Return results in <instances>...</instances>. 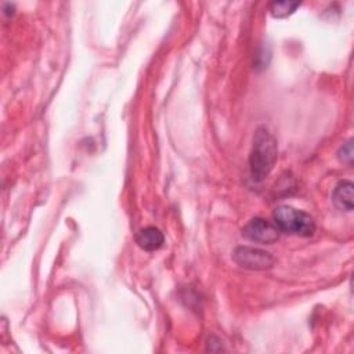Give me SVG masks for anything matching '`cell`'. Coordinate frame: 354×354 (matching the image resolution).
Instances as JSON below:
<instances>
[{"instance_id": "6da1fadb", "label": "cell", "mask_w": 354, "mask_h": 354, "mask_svg": "<svg viewBox=\"0 0 354 354\" xmlns=\"http://www.w3.org/2000/svg\"><path fill=\"white\" fill-rule=\"evenodd\" d=\"M277 140L266 127H259L253 137V147L249 156L250 173L254 180L261 181L272 170L277 162Z\"/></svg>"}, {"instance_id": "7a4b0ae2", "label": "cell", "mask_w": 354, "mask_h": 354, "mask_svg": "<svg viewBox=\"0 0 354 354\" xmlns=\"http://www.w3.org/2000/svg\"><path fill=\"white\" fill-rule=\"evenodd\" d=\"M272 220L279 232L297 236H311L315 232V223L313 217L306 212L288 205L275 207Z\"/></svg>"}, {"instance_id": "3957f363", "label": "cell", "mask_w": 354, "mask_h": 354, "mask_svg": "<svg viewBox=\"0 0 354 354\" xmlns=\"http://www.w3.org/2000/svg\"><path fill=\"white\" fill-rule=\"evenodd\" d=\"M232 257L236 264L253 271L268 270L274 264V257L271 256L270 252L259 248H252V246L236 248L234 250Z\"/></svg>"}, {"instance_id": "277c9868", "label": "cell", "mask_w": 354, "mask_h": 354, "mask_svg": "<svg viewBox=\"0 0 354 354\" xmlns=\"http://www.w3.org/2000/svg\"><path fill=\"white\" fill-rule=\"evenodd\" d=\"M243 235L257 243H274L279 238V230L272 221H268L261 217L252 218L242 230Z\"/></svg>"}, {"instance_id": "5b68a950", "label": "cell", "mask_w": 354, "mask_h": 354, "mask_svg": "<svg viewBox=\"0 0 354 354\" xmlns=\"http://www.w3.org/2000/svg\"><path fill=\"white\" fill-rule=\"evenodd\" d=\"M136 242L141 249L147 252H153L162 248L165 242V236L160 232V230H158L156 227H145L140 230L138 234L136 235Z\"/></svg>"}, {"instance_id": "8992f818", "label": "cell", "mask_w": 354, "mask_h": 354, "mask_svg": "<svg viewBox=\"0 0 354 354\" xmlns=\"http://www.w3.org/2000/svg\"><path fill=\"white\" fill-rule=\"evenodd\" d=\"M353 183L348 180L339 181L337 185L333 189L332 194V201L333 203L344 212H351L353 210Z\"/></svg>"}, {"instance_id": "52a82bcc", "label": "cell", "mask_w": 354, "mask_h": 354, "mask_svg": "<svg viewBox=\"0 0 354 354\" xmlns=\"http://www.w3.org/2000/svg\"><path fill=\"white\" fill-rule=\"evenodd\" d=\"M299 6H300L299 3H293V1H274L270 6V11L274 18H285L293 14Z\"/></svg>"}, {"instance_id": "ba28073f", "label": "cell", "mask_w": 354, "mask_h": 354, "mask_svg": "<svg viewBox=\"0 0 354 354\" xmlns=\"http://www.w3.org/2000/svg\"><path fill=\"white\" fill-rule=\"evenodd\" d=\"M337 156L339 159L343 162V163H347V165H351L353 163V158H354V151H353V140H348L347 142H344L339 152H337Z\"/></svg>"}]
</instances>
